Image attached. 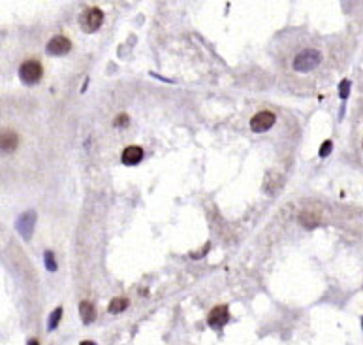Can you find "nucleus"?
I'll return each instance as SVG.
<instances>
[{"label":"nucleus","instance_id":"obj_11","mask_svg":"<svg viewBox=\"0 0 363 345\" xmlns=\"http://www.w3.org/2000/svg\"><path fill=\"white\" fill-rule=\"evenodd\" d=\"M126 308H128V300H126V298H113V300L109 302L108 311L109 313H121V311H124Z\"/></svg>","mask_w":363,"mask_h":345},{"label":"nucleus","instance_id":"obj_8","mask_svg":"<svg viewBox=\"0 0 363 345\" xmlns=\"http://www.w3.org/2000/svg\"><path fill=\"white\" fill-rule=\"evenodd\" d=\"M79 315H81V319H83L85 324H91V322H94V319H96V308L89 300H85V302L79 304Z\"/></svg>","mask_w":363,"mask_h":345},{"label":"nucleus","instance_id":"obj_13","mask_svg":"<svg viewBox=\"0 0 363 345\" xmlns=\"http://www.w3.org/2000/svg\"><path fill=\"white\" fill-rule=\"evenodd\" d=\"M44 259H45V268H47L49 271H55V270H57V264H55V255H53L51 251H45Z\"/></svg>","mask_w":363,"mask_h":345},{"label":"nucleus","instance_id":"obj_19","mask_svg":"<svg viewBox=\"0 0 363 345\" xmlns=\"http://www.w3.org/2000/svg\"><path fill=\"white\" fill-rule=\"evenodd\" d=\"M362 326H363V319H362Z\"/></svg>","mask_w":363,"mask_h":345},{"label":"nucleus","instance_id":"obj_10","mask_svg":"<svg viewBox=\"0 0 363 345\" xmlns=\"http://www.w3.org/2000/svg\"><path fill=\"white\" fill-rule=\"evenodd\" d=\"M34 221H36V217H34V213H26V215H23L21 219H19V222H17V226H19V230L24 234V238H28L30 236V232H32V224H34Z\"/></svg>","mask_w":363,"mask_h":345},{"label":"nucleus","instance_id":"obj_5","mask_svg":"<svg viewBox=\"0 0 363 345\" xmlns=\"http://www.w3.org/2000/svg\"><path fill=\"white\" fill-rule=\"evenodd\" d=\"M275 121H277V117H275L273 111H258L250 119V128L254 132H266L275 124Z\"/></svg>","mask_w":363,"mask_h":345},{"label":"nucleus","instance_id":"obj_4","mask_svg":"<svg viewBox=\"0 0 363 345\" xmlns=\"http://www.w3.org/2000/svg\"><path fill=\"white\" fill-rule=\"evenodd\" d=\"M70 49H72V42L66 36H62V34L53 36L47 42V46H45V51H47L49 55H53V57H62V55H66Z\"/></svg>","mask_w":363,"mask_h":345},{"label":"nucleus","instance_id":"obj_2","mask_svg":"<svg viewBox=\"0 0 363 345\" xmlns=\"http://www.w3.org/2000/svg\"><path fill=\"white\" fill-rule=\"evenodd\" d=\"M42 74H44V70H42V64L38 61H24L21 66H19V79L23 81V83H26V85H34V83H38L40 79H42Z\"/></svg>","mask_w":363,"mask_h":345},{"label":"nucleus","instance_id":"obj_3","mask_svg":"<svg viewBox=\"0 0 363 345\" xmlns=\"http://www.w3.org/2000/svg\"><path fill=\"white\" fill-rule=\"evenodd\" d=\"M104 23V12L100 8H89L81 17H79V25L85 30L87 34L96 32L98 28Z\"/></svg>","mask_w":363,"mask_h":345},{"label":"nucleus","instance_id":"obj_15","mask_svg":"<svg viewBox=\"0 0 363 345\" xmlns=\"http://www.w3.org/2000/svg\"><path fill=\"white\" fill-rule=\"evenodd\" d=\"M331 148H333L331 140H326V142H324V146L320 148V157H327V155L331 153Z\"/></svg>","mask_w":363,"mask_h":345},{"label":"nucleus","instance_id":"obj_6","mask_svg":"<svg viewBox=\"0 0 363 345\" xmlns=\"http://www.w3.org/2000/svg\"><path fill=\"white\" fill-rule=\"evenodd\" d=\"M228 320H230V309H228V306H217V308H213L211 313H209V317H207L209 326H213V328H222Z\"/></svg>","mask_w":363,"mask_h":345},{"label":"nucleus","instance_id":"obj_17","mask_svg":"<svg viewBox=\"0 0 363 345\" xmlns=\"http://www.w3.org/2000/svg\"><path fill=\"white\" fill-rule=\"evenodd\" d=\"M26 345H40V344H38V340H28V344Z\"/></svg>","mask_w":363,"mask_h":345},{"label":"nucleus","instance_id":"obj_14","mask_svg":"<svg viewBox=\"0 0 363 345\" xmlns=\"http://www.w3.org/2000/svg\"><path fill=\"white\" fill-rule=\"evenodd\" d=\"M348 91H350V81H348V79H342V83H340V87H339L340 99H346V97H348Z\"/></svg>","mask_w":363,"mask_h":345},{"label":"nucleus","instance_id":"obj_18","mask_svg":"<svg viewBox=\"0 0 363 345\" xmlns=\"http://www.w3.org/2000/svg\"><path fill=\"white\" fill-rule=\"evenodd\" d=\"M79 345H96V344H94V342H81Z\"/></svg>","mask_w":363,"mask_h":345},{"label":"nucleus","instance_id":"obj_7","mask_svg":"<svg viewBox=\"0 0 363 345\" xmlns=\"http://www.w3.org/2000/svg\"><path fill=\"white\" fill-rule=\"evenodd\" d=\"M121 157L122 162L126 166H136V164H139L141 159H143V149L139 148V146H128V148L122 151Z\"/></svg>","mask_w":363,"mask_h":345},{"label":"nucleus","instance_id":"obj_1","mask_svg":"<svg viewBox=\"0 0 363 345\" xmlns=\"http://www.w3.org/2000/svg\"><path fill=\"white\" fill-rule=\"evenodd\" d=\"M322 62V53L318 49H303L294 59V70L297 72H309Z\"/></svg>","mask_w":363,"mask_h":345},{"label":"nucleus","instance_id":"obj_9","mask_svg":"<svg viewBox=\"0 0 363 345\" xmlns=\"http://www.w3.org/2000/svg\"><path fill=\"white\" fill-rule=\"evenodd\" d=\"M17 142H19L17 134L12 132V130H6V132L2 134V151H4V153H12V151H15Z\"/></svg>","mask_w":363,"mask_h":345},{"label":"nucleus","instance_id":"obj_12","mask_svg":"<svg viewBox=\"0 0 363 345\" xmlns=\"http://www.w3.org/2000/svg\"><path fill=\"white\" fill-rule=\"evenodd\" d=\"M62 317V308H57L51 315H49V322H47V330L51 332V330H55L57 326H59V320H61Z\"/></svg>","mask_w":363,"mask_h":345},{"label":"nucleus","instance_id":"obj_16","mask_svg":"<svg viewBox=\"0 0 363 345\" xmlns=\"http://www.w3.org/2000/svg\"><path fill=\"white\" fill-rule=\"evenodd\" d=\"M124 123H128V117H126V115L122 113V115H119V119L115 121V126H122Z\"/></svg>","mask_w":363,"mask_h":345}]
</instances>
